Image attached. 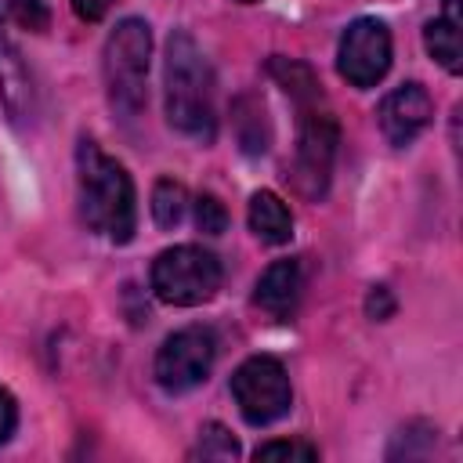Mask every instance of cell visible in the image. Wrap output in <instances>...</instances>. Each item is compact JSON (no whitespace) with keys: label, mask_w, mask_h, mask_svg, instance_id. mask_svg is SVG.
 Listing matches in <instances>:
<instances>
[{"label":"cell","mask_w":463,"mask_h":463,"mask_svg":"<svg viewBox=\"0 0 463 463\" xmlns=\"http://www.w3.org/2000/svg\"><path fill=\"white\" fill-rule=\"evenodd\" d=\"M163 87H166V123L199 141L210 145L217 137V109H213V69L199 43L177 29L166 40V65H163Z\"/></svg>","instance_id":"2"},{"label":"cell","mask_w":463,"mask_h":463,"mask_svg":"<svg viewBox=\"0 0 463 463\" xmlns=\"http://www.w3.org/2000/svg\"><path fill=\"white\" fill-rule=\"evenodd\" d=\"M365 311H369V318H391V311H394V300H391V289L387 286H373L369 289V297H365Z\"/></svg>","instance_id":"20"},{"label":"cell","mask_w":463,"mask_h":463,"mask_svg":"<svg viewBox=\"0 0 463 463\" xmlns=\"http://www.w3.org/2000/svg\"><path fill=\"white\" fill-rule=\"evenodd\" d=\"M430 116H434V105H430V94H427L420 83H402V87H394V90L380 101V109H376L380 130H383L387 145H394V148L412 145V141L427 130Z\"/></svg>","instance_id":"9"},{"label":"cell","mask_w":463,"mask_h":463,"mask_svg":"<svg viewBox=\"0 0 463 463\" xmlns=\"http://www.w3.org/2000/svg\"><path fill=\"white\" fill-rule=\"evenodd\" d=\"M192 456H199V459H239V441L232 438L228 427H221V423H203L199 445H195Z\"/></svg>","instance_id":"17"},{"label":"cell","mask_w":463,"mask_h":463,"mask_svg":"<svg viewBox=\"0 0 463 463\" xmlns=\"http://www.w3.org/2000/svg\"><path fill=\"white\" fill-rule=\"evenodd\" d=\"M213 358H217V340L206 326H188V329H177L174 336L163 340V347L156 351V383L170 394H184L192 387H199L210 369H213Z\"/></svg>","instance_id":"7"},{"label":"cell","mask_w":463,"mask_h":463,"mask_svg":"<svg viewBox=\"0 0 463 463\" xmlns=\"http://www.w3.org/2000/svg\"><path fill=\"white\" fill-rule=\"evenodd\" d=\"M232 394H235V405H239L242 420L253 423V427L275 423V420L286 416L289 405H293L289 376H286L282 362L271 358V354H253V358H246V362L232 373Z\"/></svg>","instance_id":"6"},{"label":"cell","mask_w":463,"mask_h":463,"mask_svg":"<svg viewBox=\"0 0 463 463\" xmlns=\"http://www.w3.org/2000/svg\"><path fill=\"white\" fill-rule=\"evenodd\" d=\"M336 69L351 87H376L391 69V29L380 18H354L340 36Z\"/></svg>","instance_id":"8"},{"label":"cell","mask_w":463,"mask_h":463,"mask_svg":"<svg viewBox=\"0 0 463 463\" xmlns=\"http://www.w3.org/2000/svg\"><path fill=\"white\" fill-rule=\"evenodd\" d=\"M235 4H257V0H235Z\"/></svg>","instance_id":"23"},{"label":"cell","mask_w":463,"mask_h":463,"mask_svg":"<svg viewBox=\"0 0 463 463\" xmlns=\"http://www.w3.org/2000/svg\"><path fill=\"white\" fill-rule=\"evenodd\" d=\"M116 0H72V11L83 18V22H101L109 11H112Z\"/></svg>","instance_id":"22"},{"label":"cell","mask_w":463,"mask_h":463,"mask_svg":"<svg viewBox=\"0 0 463 463\" xmlns=\"http://www.w3.org/2000/svg\"><path fill=\"white\" fill-rule=\"evenodd\" d=\"M195 228L206 232V235H221V232L228 228V210L221 206L217 195L206 192V195L195 199Z\"/></svg>","instance_id":"18"},{"label":"cell","mask_w":463,"mask_h":463,"mask_svg":"<svg viewBox=\"0 0 463 463\" xmlns=\"http://www.w3.org/2000/svg\"><path fill=\"white\" fill-rule=\"evenodd\" d=\"M463 18H459V0H445L441 4V14L434 22H427L423 29V43H427V54L445 69V72H459L463 69Z\"/></svg>","instance_id":"12"},{"label":"cell","mask_w":463,"mask_h":463,"mask_svg":"<svg viewBox=\"0 0 463 463\" xmlns=\"http://www.w3.org/2000/svg\"><path fill=\"white\" fill-rule=\"evenodd\" d=\"M0 101L14 123L36 119V80L22 58V51L0 36Z\"/></svg>","instance_id":"10"},{"label":"cell","mask_w":463,"mask_h":463,"mask_svg":"<svg viewBox=\"0 0 463 463\" xmlns=\"http://www.w3.org/2000/svg\"><path fill=\"white\" fill-rule=\"evenodd\" d=\"M152 33L141 18H123L105 40V90L119 119H134L145 109V76H148Z\"/></svg>","instance_id":"4"},{"label":"cell","mask_w":463,"mask_h":463,"mask_svg":"<svg viewBox=\"0 0 463 463\" xmlns=\"http://www.w3.org/2000/svg\"><path fill=\"white\" fill-rule=\"evenodd\" d=\"M257 459H318V449L307 445V441H268L253 452Z\"/></svg>","instance_id":"19"},{"label":"cell","mask_w":463,"mask_h":463,"mask_svg":"<svg viewBox=\"0 0 463 463\" xmlns=\"http://www.w3.org/2000/svg\"><path fill=\"white\" fill-rule=\"evenodd\" d=\"M235 130H239L242 152L257 156V152L268 148L271 127H268V116H264V101L260 98H239L235 101Z\"/></svg>","instance_id":"14"},{"label":"cell","mask_w":463,"mask_h":463,"mask_svg":"<svg viewBox=\"0 0 463 463\" xmlns=\"http://www.w3.org/2000/svg\"><path fill=\"white\" fill-rule=\"evenodd\" d=\"M0 25L43 33L51 25V7L47 0H0Z\"/></svg>","instance_id":"16"},{"label":"cell","mask_w":463,"mask_h":463,"mask_svg":"<svg viewBox=\"0 0 463 463\" xmlns=\"http://www.w3.org/2000/svg\"><path fill=\"white\" fill-rule=\"evenodd\" d=\"M14 427H18V405H14L11 391H7V387H0V445L14 434Z\"/></svg>","instance_id":"21"},{"label":"cell","mask_w":463,"mask_h":463,"mask_svg":"<svg viewBox=\"0 0 463 463\" xmlns=\"http://www.w3.org/2000/svg\"><path fill=\"white\" fill-rule=\"evenodd\" d=\"M76 181L83 221L112 242H130L137 224V199L127 166L83 137L76 148Z\"/></svg>","instance_id":"3"},{"label":"cell","mask_w":463,"mask_h":463,"mask_svg":"<svg viewBox=\"0 0 463 463\" xmlns=\"http://www.w3.org/2000/svg\"><path fill=\"white\" fill-rule=\"evenodd\" d=\"M268 72L282 83V90L297 101V112H300L289 181L304 199H322L329 188L333 159H336V145H340L336 119H333V112L322 98V87L307 65L289 61V58H271Z\"/></svg>","instance_id":"1"},{"label":"cell","mask_w":463,"mask_h":463,"mask_svg":"<svg viewBox=\"0 0 463 463\" xmlns=\"http://www.w3.org/2000/svg\"><path fill=\"white\" fill-rule=\"evenodd\" d=\"M184 210H188V192L181 181L174 177H159L156 188H152V217L159 228H177L184 221Z\"/></svg>","instance_id":"15"},{"label":"cell","mask_w":463,"mask_h":463,"mask_svg":"<svg viewBox=\"0 0 463 463\" xmlns=\"http://www.w3.org/2000/svg\"><path fill=\"white\" fill-rule=\"evenodd\" d=\"M221 289V260L203 246H170L152 260V293L174 307H195Z\"/></svg>","instance_id":"5"},{"label":"cell","mask_w":463,"mask_h":463,"mask_svg":"<svg viewBox=\"0 0 463 463\" xmlns=\"http://www.w3.org/2000/svg\"><path fill=\"white\" fill-rule=\"evenodd\" d=\"M300 293H304L300 260L286 257V260H275L264 268V275L257 279V289H253V304L271 318H289L300 304Z\"/></svg>","instance_id":"11"},{"label":"cell","mask_w":463,"mask_h":463,"mask_svg":"<svg viewBox=\"0 0 463 463\" xmlns=\"http://www.w3.org/2000/svg\"><path fill=\"white\" fill-rule=\"evenodd\" d=\"M250 228H253V235H257L260 242L282 246V242H289V235H293V213H289V206H286L275 192L260 188V192H253V199H250Z\"/></svg>","instance_id":"13"}]
</instances>
